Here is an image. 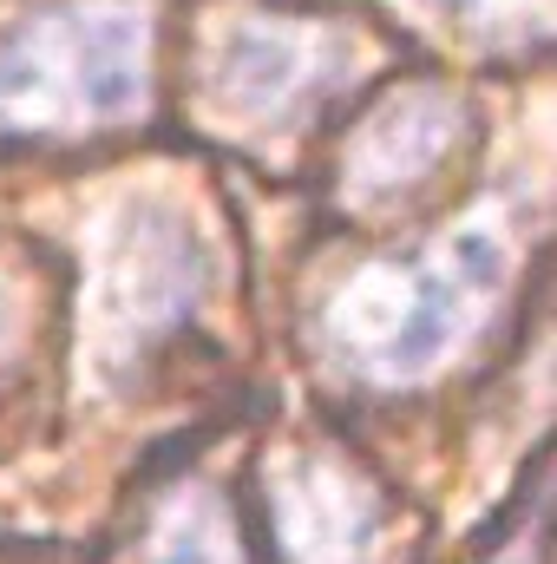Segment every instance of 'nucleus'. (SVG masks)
Instances as JSON below:
<instances>
[{
    "mask_svg": "<svg viewBox=\"0 0 557 564\" xmlns=\"http://www.w3.org/2000/svg\"><path fill=\"white\" fill-rule=\"evenodd\" d=\"M499 276H505V250L485 230H466L426 257L354 276V289H341V302L328 308V335L361 375L407 381L466 341Z\"/></svg>",
    "mask_w": 557,
    "mask_h": 564,
    "instance_id": "obj_1",
    "label": "nucleus"
},
{
    "mask_svg": "<svg viewBox=\"0 0 557 564\" xmlns=\"http://www.w3.org/2000/svg\"><path fill=\"white\" fill-rule=\"evenodd\" d=\"M144 13L66 7L26 20L0 46V126L13 132H86L125 119L144 99Z\"/></svg>",
    "mask_w": 557,
    "mask_h": 564,
    "instance_id": "obj_2",
    "label": "nucleus"
},
{
    "mask_svg": "<svg viewBox=\"0 0 557 564\" xmlns=\"http://www.w3.org/2000/svg\"><path fill=\"white\" fill-rule=\"evenodd\" d=\"M276 512L288 564H361L374 552L381 512L341 466H302Z\"/></svg>",
    "mask_w": 557,
    "mask_h": 564,
    "instance_id": "obj_3",
    "label": "nucleus"
},
{
    "mask_svg": "<svg viewBox=\"0 0 557 564\" xmlns=\"http://www.w3.org/2000/svg\"><path fill=\"white\" fill-rule=\"evenodd\" d=\"M315 79H321L315 73V46L295 40V33H276V26H243L223 46V59H217V93L237 112H282Z\"/></svg>",
    "mask_w": 557,
    "mask_h": 564,
    "instance_id": "obj_4",
    "label": "nucleus"
},
{
    "mask_svg": "<svg viewBox=\"0 0 557 564\" xmlns=\"http://www.w3.org/2000/svg\"><path fill=\"white\" fill-rule=\"evenodd\" d=\"M151 564H243L237 532H230V512L210 492H184L164 512V525H157Z\"/></svg>",
    "mask_w": 557,
    "mask_h": 564,
    "instance_id": "obj_5",
    "label": "nucleus"
}]
</instances>
